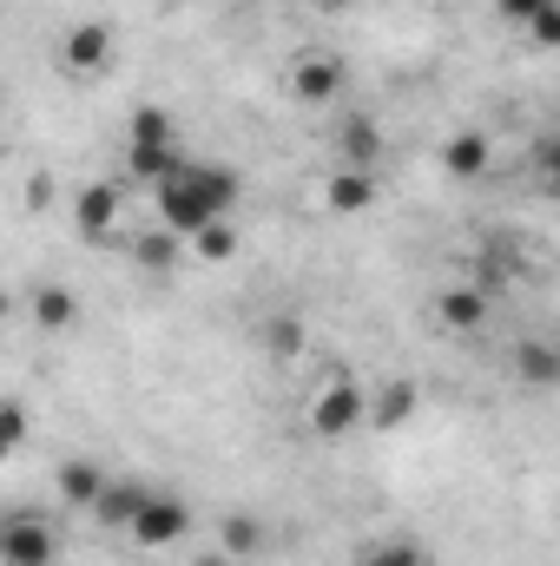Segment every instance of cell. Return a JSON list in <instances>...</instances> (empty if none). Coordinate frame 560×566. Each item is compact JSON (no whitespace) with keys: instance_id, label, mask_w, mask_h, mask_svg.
<instances>
[{"instance_id":"cell-1","label":"cell","mask_w":560,"mask_h":566,"mask_svg":"<svg viewBox=\"0 0 560 566\" xmlns=\"http://www.w3.org/2000/svg\"><path fill=\"white\" fill-rule=\"evenodd\" d=\"M0 566H53V527L27 507L0 514Z\"/></svg>"},{"instance_id":"cell-2","label":"cell","mask_w":560,"mask_h":566,"mask_svg":"<svg viewBox=\"0 0 560 566\" xmlns=\"http://www.w3.org/2000/svg\"><path fill=\"white\" fill-rule=\"evenodd\" d=\"M158 218H165V231H178V238H191V231H205L218 211H211V198L191 185V171L178 165L165 185H158Z\"/></svg>"},{"instance_id":"cell-3","label":"cell","mask_w":560,"mask_h":566,"mask_svg":"<svg viewBox=\"0 0 560 566\" xmlns=\"http://www.w3.org/2000/svg\"><path fill=\"white\" fill-rule=\"evenodd\" d=\"M126 534H133L139 547H178V541L191 534V507L172 501V494H145L139 514L126 521Z\"/></svg>"},{"instance_id":"cell-4","label":"cell","mask_w":560,"mask_h":566,"mask_svg":"<svg viewBox=\"0 0 560 566\" xmlns=\"http://www.w3.org/2000/svg\"><path fill=\"white\" fill-rule=\"evenodd\" d=\"M363 416H370V396H363L350 376H336V382L310 402V428H317L323 441H343L350 428H363Z\"/></svg>"},{"instance_id":"cell-5","label":"cell","mask_w":560,"mask_h":566,"mask_svg":"<svg viewBox=\"0 0 560 566\" xmlns=\"http://www.w3.org/2000/svg\"><path fill=\"white\" fill-rule=\"evenodd\" d=\"M290 86H297L303 106H330V99L343 93V60H336V53H303V60L290 66Z\"/></svg>"},{"instance_id":"cell-6","label":"cell","mask_w":560,"mask_h":566,"mask_svg":"<svg viewBox=\"0 0 560 566\" xmlns=\"http://www.w3.org/2000/svg\"><path fill=\"white\" fill-rule=\"evenodd\" d=\"M106 60H113V33H106V20H80V27L66 33V73L93 80V73H106Z\"/></svg>"},{"instance_id":"cell-7","label":"cell","mask_w":560,"mask_h":566,"mask_svg":"<svg viewBox=\"0 0 560 566\" xmlns=\"http://www.w3.org/2000/svg\"><path fill=\"white\" fill-rule=\"evenodd\" d=\"M73 218H80V231H86V238H106V231L120 224V185H106V178H100V185H86V191L73 198Z\"/></svg>"},{"instance_id":"cell-8","label":"cell","mask_w":560,"mask_h":566,"mask_svg":"<svg viewBox=\"0 0 560 566\" xmlns=\"http://www.w3.org/2000/svg\"><path fill=\"white\" fill-rule=\"evenodd\" d=\"M53 488H60L66 507H93V501L106 494V468H100V461H60Z\"/></svg>"},{"instance_id":"cell-9","label":"cell","mask_w":560,"mask_h":566,"mask_svg":"<svg viewBox=\"0 0 560 566\" xmlns=\"http://www.w3.org/2000/svg\"><path fill=\"white\" fill-rule=\"evenodd\" d=\"M33 323L53 329V336L73 329V323H80V296H73L66 283H33Z\"/></svg>"},{"instance_id":"cell-10","label":"cell","mask_w":560,"mask_h":566,"mask_svg":"<svg viewBox=\"0 0 560 566\" xmlns=\"http://www.w3.org/2000/svg\"><path fill=\"white\" fill-rule=\"evenodd\" d=\"M185 171H191V185L211 198V211H218V218H225V211L245 198V178H238L231 165H191V158H185Z\"/></svg>"},{"instance_id":"cell-11","label":"cell","mask_w":560,"mask_h":566,"mask_svg":"<svg viewBox=\"0 0 560 566\" xmlns=\"http://www.w3.org/2000/svg\"><path fill=\"white\" fill-rule=\"evenodd\" d=\"M336 145H343V165H350V171H370V165H376V151H383V139H376V126H370L363 113H350V119H343V133H336Z\"/></svg>"},{"instance_id":"cell-12","label":"cell","mask_w":560,"mask_h":566,"mask_svg":"<svg viewBox=\"0 0 560 566\" xmlns=\"http://www.w3.org/2000/svg\"><path fill=\"white\" fill-rule=\"evenodd\" d=\"M152 494V488H139V481H106V494L93 501V514L106 521V527H126L133 514H139V501Z\"/></svg>"},{"instance_id":"cell-13","label":"cell","mask_w":560,"mask_h":566,"mask_svg":"<svg viewBox=\"0 0 560 566\" xmlns=\"http://www.w3.org/2000/svg\"><path fill=\"white\" fill-rule=\"evenodd\" d=\"M370 198H376V178L370 171H336L330 178V211H370Z\"/></svg>"},{"instance_id":"cell-14","label":"cell","mask_w":560,"mask_h":566,"mask_svg":"<svg viewBox=\"0 0 560 566\" xmlns=\"http://www.w3.org/2000/svg\"><path fill=\"white\" fill-rule=\"evenodd\" d=\"M238 244H245V238L231 231V218H211L205 231H191V251H198L205 264H231V258H238Z\"/></svg>"},{"instance_id":"cell-15","label":"cell","mask_w":560,"mask_h":566,"mask_svg":"<svg viewBox=\"0 0 560 566\" xmlns=\"http://www.w3.org/2000/svg\"><path fill=\"white\" fill-rule=\"evenodd\" d=\"M416 416V382H390L383 396H376V409L363 416V422H376V428H403Z\"/></svg>"},{"instance_id":"cell-16","label":"cell","mask_w":560,"mask_h":566,"mask_svg":"<svg viewBox=\"0 0 560 566\" xmlns=\"http://www.w3.org/2000/svg\"><path fill=\"white\" fill-rule=\"evenodd\" d=\"M481 316H488V290H448L442 296V323L448 329H481Z\"/></svg>"},{"instance_id":"cell-17","label":"cell","mask_w":560,"mask_h":566,"mask_svg":"<svg viewBox=\"0 0 560 566\" xmlns=\"http://www.w3.org/2000/svg\"><path fill=\"white\" fill-rule=\"evenodd\" d=\"M442 165H448L455 178H481V171H488V139H481V133H462V139H448Z\"/></svg>"},{"instance_id":"cell-18","label":"cell","mask_w":560,"mask_h":566,"mask_svg":"<svg viewBox=\"0 0 560 566\" xmlns=\"http://www.w3.org/2000/svg\"><path fill=\"white\" fill-rule=\"evenodd\" d=\"M178 165H185V151H178V145H133V178H152V185H165Z\"/></svg>"},{"instance_id":"cell-19","label":"cell","mask_w":560,"mask_h":566,"mask_svg":"<svg viewBox=\"0 0 560 566\" xmlns=\"http://www.w3.org/2000/svg\"><path fill=\"white\" fill-rule=\"evenodd\" d=\"M133 264L139 271H172L178 264V231H145V238H133Z\"/></svg>"},{"instance_id":"cell-20","label":"cell","mask_w":560,"mask_h":566,"mask_svg":"<svg viewBox=\"0 0 560 566\" xmlns=\"http://www.w3.org/2000/svg\"><path fill=\"white\" fill-rule=\"evenodd\" d=\"M27 434H33V416H27V402H20V396H7V402H0V461H7V454L27 441Z\"/></svg>"},{"instance_id":"cell-21","label":"cell","mask_w":560,"mask_h":566,"mask_svg":"<svg viewBox=\"0 0 560 566\" xmlns=\"http://www.w3.org/2000/svg\"><path fill=\"white\" fill-rule=\"evenodd\" d=\"M363 566H428V554H422L416 541H370Z\"/></svg>"},{"instance_id":"cell-22","label":"cell","mask_w":560,"mask_h":566,"mask_svg":"<svg viewBox=\"0 0 560 566\" xmlns=\"http://www.w3.org/2000/svg\"><path fill=\"white\" fill-rule=\"evenodd\" d=\"M218 541H225V560H245V554H258V541H265V527H258V521H245V514H231Z\"/></svg>"},{"instance_id":"cell-23","label":"cell","mask_w":560,"mask_h":566,"mask_svg":"<svg viewBox=\"0 0 560 566\" xmlns=\"http://www.w3.org/2000/svg\"><path fill=\"white\" fill-rule=\"evenodd\" d=\"M521 376H528L535 389H548V382L560 376V356L548 349V343H521Z\"/></svg>"},{"instance_id":"cell-24","label":"cell","mask_w":560,"mask_h":566,"mask_svg":"<svg viewBox=\"0 0 560 566\" xmlns=\"http://www.w3.org/2000/svg\"><path fill=\"white\" fill-rule=\"evenodd\" d=\"M133 145H172V113L139 106V113H133Z\"/></svg>"},{"instance_id":"cell-25","label":"cell","mask_w":560,"mask_h":566,"mask_svg":"<svg viewBox=\"0 0 560 566\" xmlns=\"http://www.w3.org/2000/svg\"><path fill=\"white\" fill-rule=\"evenodd\" d=\"M265 343H271V356H297L303 349V323L297 316H271L265 323Z\"/></svg>"},{"instance_id":"cell-26","label":"cell","mask_w":560,"mask_h":566,"mask_svg":"<svg viewBox=\"0 0 560 566\" xmlns=\"http://www.w3.org/2000/svg\"><path fill=\"white\" fill-rule=\"evenodd\" d=\"M528 27H535V40H541V46H554V40H560V7H541Z\"/></svg>"},{"instance_id":"cell-27","label":"cell","mask_w":560,"mask_h":566,"mask_svg":"<svg viewBox=\"0 0 560 566\" xmlns=\"http://www.w3.org/2000/svg\"><path fill=\"white\" fill-rule=\"evenodd\" d=\"M53 205V178L40 171V178H27V211H46Z\"/></svg>"},{"instance_id":"cell-28","label":"cell","mask_w":560,"mask_h":566,"mask_svg":"<svg viewBox=\"0 0 560 566\" xmlns=\"http://www.w3.org/2000/svg\"><path fill=\"white\" fill-rule=\"evenodd\" d=\"M541 7H560V0H501V13H508V20H535Z\"/></svg>"},{"instance_id":"cell-29","label":"cell","mask_w":560,"mask_h":566,"mask_svg":"<svg viewBox=\"0 0 560 566\" xmlns=\"http://www.w3.org/2000/svg\"><path fill=\"white\" fill-rule=\"evenodd\" d=\"M191 566H231V560H225V554H198Z\"/></svg>"},{"instance_id":"cell-30","label":"cell","mask_w":560,"mask_h":566,"mask_svg":"<svg viewBox=\"0 0 560 566\" xmlns=\"http://www.w3.org/2000/svg\"><path fill=\"white\" fill-rule=\"evenodd\" d=\"M7 310H13V303H7V290H0V323H7Z\"/></svg>"}]
</instances>
